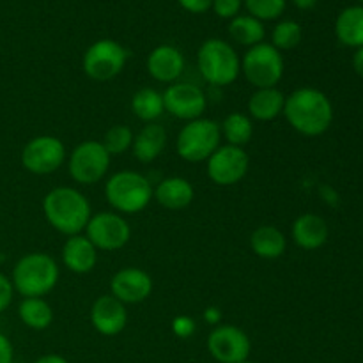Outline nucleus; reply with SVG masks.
<instances>
[{"label": "nucleus", "mask_w": 363, "mask_h": 363, "mask_svg": "<svg viewBox=\"0 0 363 363\" xmlns=\"http://www.w3.org/2000/svg\"><path fill=\"white\" fill-rule=\"evenodd\" d=\"M282 116L296 133L321 137L333 123V105L328 96L315 87H300L286 96Z\"/></svg>", "instance_id": "obj_1"}, {"label": "nucleus", "mask_w": 363, "mask_h": 363, "mask_svg": "<svg viewBox=\"0 0 363 363\" xmlns=\"http://www.w3.org/2000/svg\"><path fill=\"white\" fill-rule=\"evenodd\" d=\"M43 213L52 229L69 238L84 234L92 216V208L89 199L80 190L57 186L43 199Z\"/></svg>", "instance_id": "obj_2"}, {"label": "nucleus", "mask_w": 363, "mask_h": 363, "mask_svg": "<svg viewBox=\"0 0 363 363\" xmlns=\"http://www.w3.org/2000/svg\"><path fill=\"white\" fill-rule=\"evenodd\" d=\"M60 269L46 252H30L18 259L11 273L14 293L23 298H43L55 289Z\"/></svg>", "instance_id": "obj_3"}, {"label": "nucleus", "mask_w": 363, "mask_h": 363, "mask_svg": "<svg viewBox=\"0 0 363 363\" xmlns=\"http://www.w3.org/2000/svg\"><path fill=\"white\" fill-rule=\"evenodd\" d=\"M151 181L135 170H121L112 174L105 183V199L119 215H137L152 201Z\"/></svg>", "instance_id": "obj_4"}, {"label": "nucleus", "mask_w": 363, "mask_h": 363, "mask_svg": "<svg viewBox=\"0 0 363 363\" xmlns=\"http://www.w3.org/2000/svg\"><path fill=\"white\" fill-rule=\"evenodd\" d=\"M202 78L215 87H227L241 74V59L233 45L218 38L206 39L197 52Z\"/></svg>", "instance_id": "obj_5"}, {"label": "nucleus", "mask_w": 363, "mask_h": 363, "mask_svg": "<svg viewBox=\"0 0 363 363\" xmlns=\"http://www.w3.org/2000/svg\"><path fill=\"white\" fill-rule=\"evenodd\" d=\"M222 142V131L220 123L213 119L188 121L176 138V151L181 160L188 163L208 162L209 156L220 147Z\"/></svg>", "instance_id": "obj_6"}, {"label": "nucleus", "mask_w": 363, "mask_h": 363, "mask_svg": "<svg viewBox=\"0 0 363 363\" xmlns=\"http://www.w3.org/2000/svg\"><path fill=\"white\" fill-rule=\"evenodd\" d=\"M286 62L282 52L272 43H259L247 50L241 59V73L255 89L277 87L284 78Z\"/></svg>", "instance_id": "obj_7"}, {"label": "nucleus", "mask_w": 363, "mask_h": 363, "mask_svg": "<svg viewBox=\"0 0 363 363\" xmlns=\"http://www.w3.org/2000/svg\"><path fill=\"white\" fill-rule=\"evenodd\" d=\"M128 50L113 39H99L92 43L84 53L82 69L87 78L105 84L123 73L128 64Z\"/></svg>", "instance_id": "obj_8"}, {"label": "nucleus", "mask_w": 363, "mask_h": 363, "mask_svg": "<svg viewBox=\"0 0 363 363\" xmlns=\"http://www.w3.org/2000/svg\"><path fill=\"white\" fill-rule=\"evenodd\" d=\"M110 162H112V156L106 152L101 142L84 140L69 152L67 170H69L71 179L91 186L105 179L110 170Z\"/></svg>", "instance_id": "obj_9"}, {"label": "nucleus", "mask_w": 363, "mask_h": 363, "mask_svg": "<svg viewBox=\"0 0 363 363\" xmlns=\"http://www.w3.org/2000/svg\"><path fill=\"white\" fill-rule=\"evenodd\" d=\"M67 158L66 145L59 137L39 135L30 138L21 149V165L34 176H48L57 172Z\"/></svg>", "instance_id": "obj_10"}, {"label": "nucleus", "mask_w": 363, "mask_h": 363, "mask_svg": "<svg viewBox=\"0 0 363 363\" xmlns=\"http://www.w3.org/2000/svg\"><path fill=\"white\" fill-rule=\"evenodd\" d=\"M84 234L98 252H116L130 243L131 227L119 213L99 211L91 216Z\"/></svg>", "instance_id": "obj_11"}, {"label": "nucleus", "mask_w": 363, "mask_h": 363, "mask_svg": "<svg viewBox=\"0 0 363 363\" xmlns=\"http://www.w3.org/2000/svg\"><path fill=\"white\" fill-rule=\"evenodd\" d=\"M208 177L216 186H234L241 183L248 174L250 167V156L245 147L223 144L209 156L208 162Z\"/></svg>", "instance_id": "obj_12"}, {"label": "nucleus", "mask_w": 363, "mask_h": 363, "mask_svg": "<svg viewBox=\"0 0 363 363\" xmlns=\"http://www.w3.org/2000/svg\"><path fill=\"white\" fill-rule=\"evenodd\" d=\"M163 94L165 112L181 121H195L204 116L208 108V98L199 85L188 82H174Z\"/></svg>", "instance_id": "obj_13"}, {"label": "nucleus", "mask_w": 363, "mask_h": 363, "mask_svg": "<svg viewBox=\"0 0 363 363\" xmlns=\"http://www.w3.org/2000/svg\"><path fill=\"white\" fill-rule=\"evenodd\" d=\"M208 351L218 363H241L252 353L250 337L234 325H218L209 333Z\"/></svg>", "instance_id": "obj_14"}, {"label": "nucleus", "mask_w": 363, "mask_h": 363, "mask_svg": "<svg viewBox=\"0 0 363 363\" xmlns=\"http://www.w3.org/2000/svg\"><path fill=\"white\" fill-rule=\"evenodd\" d=\"M155 289L152 277L135 266L119 269L110 280V294L124 305H137L147 300Z\"/></svg>", "instance_id": "obj_15"}, {"label": "nucleus", "mask_w": 363, "mask_h": 363, "mask_svg": "<svg viewBox=\"0 0 363 363\" xmlns=\"http://www.w3.org/2000/svg\"><path fill=\"white\" fill-rule=\"evenodd\" d=\"M91 325L99 335L116 337L126 328L128 311L126 305L121 303L112 294H103L96 298L91 307Z\"/></svg>", "instance_id": "obj_16"}, {"label": "nucleus", "mask_w": 363, "mask_h": 363, "mask_svg": "<svg viewBox=\"0 0 363 363\" xmlns=\"http://www.w3.org/2000/svg\"><path fill=\"white\" fill-rule=\"evenodd\" d=\"M145 69L152 80L160 84H174L184 71V55L172 45H160L145 60Z\"/></svg>", "instance_id": "obj_17"}, {"label": "nucleus", "mask_w": 363, "mask_h": 363, "mask_svg": "<svg viewBox=\"0 0 363 363\" xmlns=\"http://www.w3.org/2000/svg\"><path fill=\"white\" fill-rule=\"evenodd\" d=\"M62 264L74 275H87L98 264V248L87 240L85 234L69 236L62 245Z\"/></svg>", "instance_id": "obj_18"}, {"label": "nucleus", "mask_w": 363, "mask_h": 363, "mask_svg": "<svg viewBox=\"0 0 363 363\" xmlns=\"http://www.w3.org/2000/svg\"><path fill=\"white\" fill-rule=\"evenodd\" d=\"M330 229L323 216L315 213H303L291 225V238L301 250H318L328 241Z\"/></svg>", "instance_id": "obj_19"}, {"label": "nucleus", "mask_w": 363, "mask_h": 363, "mask_svg": "<svg viewBox=\"0 0 363 363\" xmlns=\"http://www.w3.org/2000/svg\"><path fill=\"white\" fill-rule=\"evenodd\" d=\"M152 199L169 211H181L194 202L195 188L186 177H165L156 184Z\"/></svg>", "instance_id": "obj_20"}, {"label": "nucleus", "mask_w": 363, "mask_h": 363, "mask_svg": "<svg viewBox=\"0 0 363 363\" xmlns=\"http://www.w3.org/2000/svg\"><path fill=\"white\" fill-rule=\"evenodd\" d=\"M167 147V131L162 124L149 123L135 133L131 152L140 163H152L163 155Z\"/></svg>", "instance_id": "obj_21"}, {"label": "nucleus", "mask_w": 363, "mask_h": 363, "mask_svg": "<svg viewBox=\"0 0 363 363\" xmlns=\"http://www.w3.org/2000/svg\"><path fill=\"white\" fill-rule=\"evenodd\" d=\"M284 103H286V94L279 87L255 89L247 103L248 117L261 123L275 121L277 117L282 116Z\"/></svg>", "instance_id": "obj_22"}, {"label": "nucleus", "mask_w": 363, "mask_h": 363, "mask_svg": "<svg viewBox=\"0 0 363 363\" xmlns=\"http://www.w3.org/2000/svg\"><path fill=\"white\" fill-rule=\"evenodd\" d=\"M250 248L259 259L275 261L282 257L287 250V238L279 227L259 225L250 234Z\"/></svg>", "instance_id": "obj_23"}, {"label": "nucleus", "mask_w": 363, "mask_h": 363, "mask_svg": "<svg viewBox=\"0 0 363 363\" xmlns=\"http://www.w3.org/2000/svg\"><path fill=\"white\" fill-rule=\"evenodd\" d=\"M335 35L344 46L363 48V6H350L335 20Z\"/></svg>", "instance_id": "obj_24"}, {"label": "nucleus", "mask_w": 363, "mask_h": 363, "mask_svg": "<svg viewBox=\"0 0 363 363\" xmlns=\"http://www.w3.org/2000/svg\"><path fill=\"white\" fill-rule=\"evenodd\" d=\"M18 315L27 328L35 332L50 328L55 319L52 305L45 298H23L18 305Z\"/></svg>", "instance_id": "obj_25"}, {"label": "nucleus", "mask_w": 363, "mask_h": 363, "mask_svg": "<svg viewBox=\"0 0 363 363\" xmlns=\"http://www.w3.org/2000/svg\"><path fill=\"white\" fill-rule=\"evenodd\" d=\"M131 112L144 123H155L165 113L163 94L152 87H142L131 98Z\"/></svg>", "instance_id": "obj_26"}, {"label": "nucleus", "mask_w": 363, "mask_h": 363, "mask_svg": "<svg viewBox=\"0 0 363 363\" xmlns=\"http://www.w3.org/2000/svg\"><path fill=\"white\" fill-rule=\"evenodd\" d=\"M229 35L234 43L241 46H252L264 43L266 28L264 23L255 20L250 14H238L229 23Z\"/></svg>", "instance_id": "obj_27"}, {"label": "nucleus", "mask_w": 363, "mask_h": 363, "mask_svg": "<svg viewBox=\"0 0 363 363\" xmlns=\"http://www.w3.org/2000/svg\"><path fill=\"white\" fill-rule=\"evenodd\" d=\"M220 131H222V138L229 145L245 147L254 137V121L248 117V113L233 112L222 121Z\"/></svg>", "instance_id": "obj_28"}, {"label": "nucleus", "mask_w": 363, "mask_h": 363, "mask_svg": "<svg viewBox=\"0 0 363 363\" xmlns=\"http://www.w3.org/2000/svg\"><path fill=\"white\" fill-rule=\"evenodd\" d=\"M303 38V30L298 21L284 20L275 25L272 32V45L275 46L279 52H287V50H294L301 43Z\"/></svg>", "instance_id": "obj_29"}, {"label": "nucleus", "mask_w": 363, "mask_h": 363, "mask_svg": "<svg viewBox=\"0 0 363 363\" xmlns=\"http://www.w3.org/2000/svg\"><path fill=\"white\" fill-rule=\"evenodd\" d=\"M133 137L135 133L128 126L113 124L112 128L105 131L101 144L110 156H121L126 151H130L131 144H133Z\"/></svg>", "instance_id": "obj_30"}, {"label": "nucleus", "mask_w": 363, "mask_h": 363, "mask_svg": "<svg viewBox=\"0 0 363 363\" xmlns=\"http://www.w3.org/2000/svg\"><path fill=\"white\" fill-rule=\"evenodd\" d=\"M248 14L259 21L279 20L287 7V0H245Z\"/></svg>", "instance_id": "obj_31"}, {"label": "nucleus", "mask_w": 363, "mask_h": 363, "mask_svg": "<svg viewBox=\"0 0 363 363\" xmlns=\"http://www.w3.org/2000/svg\"><path fill=\"white\" fill-rule=\"evenodd\" d=\"M241 7H243V0H213L211 9L215 14L222 20H233L240 14Z\"/></svg>", "instance_id": "obj_32"}, {"label": "nucleus", "mask_w": 363, "mask_h": 363, "mask_svg": "<svg viewBox=\"0 0 363 363\" xmlns=\"http://www.w3.org/2000/svg\"><path fill=\"white\" fill-rule=\"evenodd\" d=\"M13 298H14L13 282H11L9 277L4 275V273L0 272V314H2V312H6L7 308L11 307V303H13Z\"/></svg>", "instance_id": "obj_33"}, {"label": "nucleus", "mask_w": 363, "mask_h": 363, "mask_svg": "<svg viewBox=\"0 0 363 363\" xmlns=\"http://www.w3.org/2000/svg\"><path fill=\"white\" fill-rule=\"evenodd\" d=\"M172 330L177 337L181 339H188L191 337V333L195 332V323L194 319L188 318V315H179L172 321Z\"/></svg>", "instance_id": "obj_34"}, {"label": "nucleus", "mask_w": 363, "mask_h": 363, "mask_svg": "<svg viewBox=\"0 0 363 363\" xmlns=\"http://www.w3.org/2000/svg\"><path fill=\"white\" fill-rule=\"evenodd\" d=\"M179 6L183 7L184 11L188 13H194V14H202L206 11L211 9V4L213 0H177Z\"/></svg>", "instance_id": "obj_35"}, {"label": "nucleus", "mask_w": 363, "mask_h": 363, "mask_svg": "<svg viewBox=\"0 0 363 363\" xmlns=\"http://www.w3.org/2000/svg\"><path fill=\"white\" fill-rule=\"evenodd\" d=\"M14 347L4 333H0V363H13Z\"/></svg>", "instance_id": "obj_36"}, {"label": "nucleus", "mask_w": 363, "mask_h": 363, "mask_svg": "<svg viewBox=\"0 0 363 363\" xmlns=\"http://www.w3.org/2000/svg\"><path fill=\"white\" fill-rule=\"evenodd\" d=\"M204 321L208 325L218 326L222 323V312H220L218 307H208L204 311Z\"/></svg>", "instance_id": "obj_37"}, {"label": "nucleus", "mask_w": 363, "mask_h": 363, "mask_svg": "<svg viewBox=\"0 0 363 363\" xmlns=\"http://www.w3.org/2000/svg\"><path fill=\"white\" fill-rule=\"evenodd\" d=\"M353 69L358 77L363 78V48L354 50L353 55Z\"/></svg>", "instance_id": "obj_38"}, {"label": "nucleus", "mask_w": 363, "mask_h": 363, "mask_svg": "<svg viewBox=\"0 0 363 363\" xmlns=\"http://www.w3.org/2000/svg\"><path fill=\"white\" fill-rule=\"evenodd\" d=\"M34 363H69L66 360L64 357H60V354H45V357L38 358Z\"/></svg>", "instance_id": "obj_39"}, {"label": "nucleus", "mask_w": 363, "mask_h": 363, "mask_svg": "<svg viewBox=\"0 0 363 363\" xmlns=\"http://www.w3.org/2000/svg\"><path fill=\"white\" fill-rule=\"evenodd\" d=\"M294 6L301 11H311L318 6V0H293Z\"/></svg>", "instance_id": "obj_40"}, {"label": "nucleus", "mask_w": 363, "mask_h": 363, "mask_svg": "<svg viewBox=\"0 0 363 363\" xmlns=\"http://www.w3.org/2000/svg\"><path fill=\"white\" fill-rule=\"evenodd\" d=\"M4 261H6V255H4V254H2V250H0V264H2Z\"/></svg>", "instance_id": "obj_41"}, {"label": "nucleus", "mask_w": 363, "mask_h": 363, "mask_svg": "<svg viewBox=\"0 0 363 363\" xmlns=\"http://www.w3.org/2000/svg\"><path fill=\"white\" fill-rule=\"evenodd\" d=\"M241 363H255V362H252V360H245V362H241Z\"/></svg>", "instance_id": "obj_42"}, {"label": "nucleus", "mask_w": 363, "mask_h": 363, "mask_svg": "<svg viewBox=\"0 0 363 363\" xmlns=\"http://www.w3.org/2000/svg\"><path fill=\"white\" fill-rule=\"evenodd\" d=\"M358 2H360V6H363V0H358Z\"/></svg>", "instance_id": "obj_43"}]
</instances>
